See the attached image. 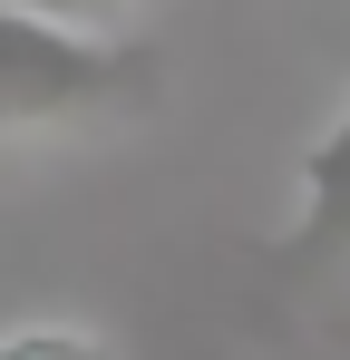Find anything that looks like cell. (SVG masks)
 Returning <instances> with one entry per match:
<instances>
[{
  "mask_svg": "<svg viewBox=\"0 0 350 360\" xmlns=\"http://www.w3.org/2000/svg\"><path fill=\"white\" fill-rule=\"evenodd\" d=\"M166 98V49L58 20L39 0H0V136H58V127L146 117Z\"/></svg>",
  "mask_w": 350,
  "mask_h": 360,
  "instance_id": "6da1fadb",
  "label": "cell"
},
{
  "mask_svg": "<svg viewBox=\"0 0 350 360\" xmlns=\"http://www.w3.org/2000/svg\"><path fill=\"white\" fill-rule=\"evenodd\" d=\"M0 360H127L98 321H0Z\"/></svg>",
  "mask_w": 350,
  "mask_h": 360,
  "instance_id": "3957f363",
  "label": "cell"
},
{
  "mask_svg": "<svg viewBox=\"0 0 350 360\" xmlns=\"http://www.w3.org/2000/svg\"><path fill=\"white\" fill-rule=\"evenodd\" d=\"M263 263H283V273H341L350 263V98L292 156V205L263 234Z\"/></svg>",
  "mask_w": 350,
  "mask_h": 360,
  "instance_id": "7a4b0ae2",
  "label": "cell"
}]
</instances>
